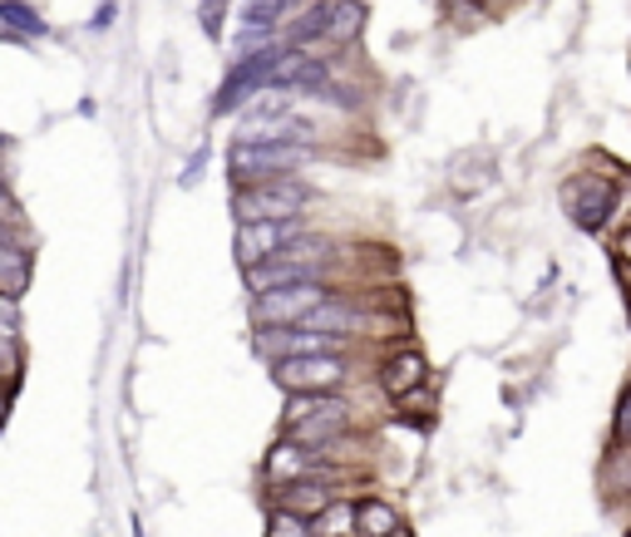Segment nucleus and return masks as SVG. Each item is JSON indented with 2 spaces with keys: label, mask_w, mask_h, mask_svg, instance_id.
Segmentation results:
<instances>
[{
  "label": "nucleus",
  "mask_w": 631,
  "mask_h": 537,
  "mask_svg": "<svg viewBox=\"0 0 631 537\" xmlns=\"http://www.w3.org/2000/svg\"><path fill=\"white\" fill-rule=\"evenodd\" d=\"M331 296V287L321 281H296V287H272V291H257L252 296V316L257 326H302L306 316L316 311L321 301Z\"/></svg>",
  "instance_id": "nucleus-4"
},
{
  "label": "nucleus",
  "mask_w": 631,
  "mask_h": 537,
  "mask_svg": "<svg viewBox=\"0 0 631 537\" xmlns=\"http://www.w3.org/2000/svg\"><path fill=\"white\" fill-rule=\"evenodd\" d=\"M30 281V257L20 247L0 242V296H20Z\"/></svg>",
  "instance_id": "nucleus-18"
},
{
  "label": "nucleus",
  "mask_w": 631,
  "mask_h": 537,
  "mask_svg": "<svg viewBox=\"0 0 631 537\" xmlns=\"http://www.w3.org/2000/svg\"><path fill=\"white\" fill-rule=\"evenodd\" d=\"M336 257L331 242H321V237H296V242H286L282 251H272L267 261H257V267H243L247 271V291H272V287H296V281H321V271H326V261Z\"/></svg>",
  "instance_id": "nucleus-1"
},
{
  "label": "nucleus",
  "mask_w": 631,
  "mask_h": 537,
  "mask_svg": "<svg viewBox=\"0 0 631 537\" xmlns=\"http://www.w3.org/2000/svg\"><path fill=\"white\" fill-rule=\"evenodd\" d=\"M321 454L326 449H306V444H296V439H286L272 449V459H267V474H272V484H296V478H306V474H326V464H321Z\"/></svg>",
  "instance_id": "nucleus-9"
},
{
  "label": "nucleus",
  "mask_w": 631,
  "mask_h": 537,
  "mask_svg": "<svg viewBox=\"0 0 631 537\" xmlns=\"http://www.w3.org/2000/svg\"><path fill=\"white\" fill-rule=\"evenodd\" d=\"M267 537H316V533H312V518H302V513H286V508H277V518H272Z\"/></svg>",
  "instance_id": "nucleus-20"
},
{
  "label": "nucleus",
  "mask_w": 631,
  "mask_h": 537,
  "mask_svg": "<svg viewBox=\"0 0 631 537\" xmlns=\"http://www.w3.org/2000/svg\"><path fill=\"white\" fill-rule=\"evenodd\" d=\"M424 356L420 350H400V356H390L385 360V370H381V385H385V395H395V399H405V395H415L420 385H424Z\"/></svg>",
  "instance_id": "nucleus-11"
},
{
  "label": "nucleus",
  "mask_w": 631,
  "mask_h": 537,
  "mask_svg": "<svg viewBox=\"0 0 631 537\" xmlns=\"http://www.w3.org/2000/svg\"><path fill=\"white\" fill-rule=\"evenodd\" d=\"M336 498L331 494V484H321L316 474H306V478H296V484H282L277 488V508H286V513H302V518H316L326 503Z\"/></svg>",
  "instance_id": "nucleus-10"
},
{
  "label": "nucleus",
  "mask_w": 631,
  "mask_h": 537,
  "mask_svg": "<svg viewBox=\"0 0 631 537\" xmlns=\"http://www.w3.org/2000/svg\"><path fill=\"white\" fill-rule=\"evenodd\" d=\"M0 26H10L16 36H45V20L26 0H0Z\"/></svg>",
  "instance_id": "nucleus-19"
},
{
  "label": "nucleus",
  "mask_w": 631,
  "mask_h": 537,
  "mask_svg": "<svg viewBox=\"0 0 631 537\" xmlns=\"http://www.w3.org/2000/svg\"><path fill=\"white\" fill-rule=\"evenodd\" d=\"M395 528H400V518L390 503L381 498L355 503V537H395Z\"/></svg>",
  "instance_id": "nucleus-15"
},
{
  "label": "nucleus",
  "mask_w": 631,
  "mask_h": 537,
  "mask_svg": "<svg viewBox=\"0 0 631 537\" xmlns=\"http://www.w3.org/2000/svg\"><path fill=\"white\" fill-rule=\"evenodd\" d=\"M296 0H252V6L237 10V30H252V36H277L292 16Z\"/></svg>",
  "instance_id": "nucleus-13"
},
{
  "label": "nucleus",
  "mask_w": 631,
  "mask_h": 537,
  "mask_svg": "<svg viewBox=\"0 0 631 537\" xmlns=\"http://www.w3.org/2000/svg\"><path fill=\"white\" fill-rule=\"evenodd\" d=\"M365 30V0H336L326 20V40L331 44H351Z\"/></svg>",
  "instance_id": "nucleus-16"
},
{
  "label": "nucleus",
  "mask_w": 631,
  "mask_h": 537,
  "mask_svg": "<svg viewBox=\"0 0 631 537\" xmlns=\"http://www.w3.org/2000/svg\"><path fill=\"white\" fill-rule=\"evenodd\" d=\"M326 20H331V6H306L302 16L282 30V44L286 50H306V44L326 40Z\"/></svg>",
  "instance_id": "nucleus-14"
},
{
  "label": "nucleus",
  "mask_w": 631,
  "mask_h": 537,
  "mask_svg": "<svg viewBox=\"0 0 631 537\" xmlns=\"http://www.w3.org/2000/svg\"><path fill=\"white\" fill-rule=\"evenodd\" d=\"M612 202H617V188L602 178H578L568 188V212L582 232H597L607 222V212H612Z\"/></svg>",
  "instance_id": "nucleus-8"
},
{
  "label": "nucleus",
  "mask_w": 631,
  "mask_h": 537,
  "mask_svg": "<svg viewBox=\"0 0 631 537\" xmlns=\"http://www.w3.org/2000/svg\"><path fill=\"white\" fill-rule=\"evenodd\" d=\"M312 533L316 537H355V503L346 498H331L326 508L312 518Z\"/></svg>",
  "instance_id": "nucleus-17"
},
{
  "label": "nucleus",
  "mask_w": 631,
  "mask_h": 537,
  "mask_svg": "<svg viewBox=\"0 0 631 537\" xmlns=\"http://www.w3.org/2000/svg\"><path fill=\"white\" fill-rule=\"evenodd\" d=\"M617 434H622V439H631V395H627L622 415H617Z\"/></svg>",
  "instance_id": "nucleus-21"
},
{
  "label": "nucleus",
  "mask_w": 631,
  "mask_h": 537,
  "mask_svg": "<svg viewBox=\"0 0 631 537\" xmlns=\"http://www.w3.org/2000/svg\"><path fill=\"white\" fill-rule=\"evenodd\" d=\"M312 158L306 143H286V139H257V133H243L227 148V163H233V182L247 188V182H262V178H282V173H296V168Z\"/></svg>",
  "instance_id": "nucleus-2"
},
{
  "label": "nucleus",
  "mask_w": 631,
  "mask_h": 537,
  "mask_svg": "<svg viewBox=\"0 0 631 537\" xmlns=\"http://www.w3.org/2000/svg\"><path fill=\"white\" fill-rule=\"evenodd\" d=\"M306 202H312V188L296 173H282V178H262V182L237 188L233 208L243 222H257V217H302Z\"/></svg>",
  "instance_id": "nucleus-3"
},
{
  "label": "nucleus",
  "mask_w": 631,
  "mask_h": 537,
  "mask_svg": "<svg viewBox=\"0 0 631 537\" xmlns=\"http://www.w3.org/2000/svg\"><path fill=\"white\" fill-rule=\"evenodd\" d=\"M346 429H351V409H346V399H336V395H316V405L306 409V415L296 419L292 429H286V439L306 444V449H326V444H336Z\"/></svg>",
  "instance_id": "nucleus-7"
},
{
  "label": "nucleus",
  "mask_w": 631,
  "mask_h": 537,
  "mask_svg": "<svg viewBox=\"0 0 631 537\" xmlns=\"http://www.w3.org/2000/svg\"><path fill=\"white\" fill-rule=\"evenodd\" d=\"M306 330H331V336H346V330H361V311H355V306L346 301V296H336L331 291L326 301L316 306L312 316H306L302 321Z\"/></svg>",
  "instance_id": "nucleus-12"
},
{
  "label": "nucleus",
  "mask_w": 631,
  "mask_h": 537,
  "mask_svg": "<svg viewBox=\"0 0 631 537\" xmlns=\"http://www.w3.org/2000/svg\"><path fill=\"white\" fill-rule=\"evenodd\" d=\"M622 257H627V261H631V232H627V237H622Z\"/></svg>",
  "instance_id": "nucleus-22"
},
{
  "label": "nucleus",
  "mask_w": 631,
  "mask_h": 537,
  "mask_svg": "<svg viewBox=\"0 0 631 537\" xmlns=\"http://www.w3.org/2000/svg\"><path fill=\"white\" fill-rule=\"evenodd\" d=\"M0 148H6V133H0Z\"/></svg>",
  "instance_id": "nucleus-23"
},
{
  "label": "nucleus",
  "mask_w": 631,
  "mask_h": 537,
  "mask_svg": "<svg viewBox=\"0 0 631 537\" xmlns=\"http://www.w3.org/2000/svg\"><path fill=\"white\" fill-rule=\"evenodd\" d=\"M272 380L286 395H331L346 380V360L341 356H286L272 365Z\"/></svg>",
  "instance_id": "nucleus-5"
},
{
  "label": "nucleus",
  "mask_w": 631,
  "mask_h": 537,
  "mask_svg": "<svg viewBox=\"0 0 631 537\" xmlns=\"http://www.w3.org/2000/svg\"><path fill=\"white\" fill-rule=\"evenodd\" d=\"M296 237H306L302 217H257V222H237L233 247H237V261H243V267H257V261H267L272 251L296 242Z\"/></svg>",
  "instance_id": "nucleus-6"
}]
</instances>
